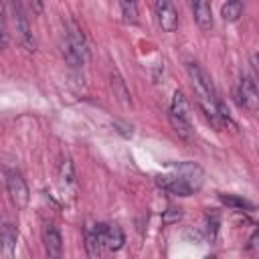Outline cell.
Listing matches in <instances>:
<instances>
[{
	"mask_svg": "<svg viewBox=\"0 0 259 259\" xmlns=\"http://www.w3.org/2000/svg\"><path fill=\"white\" fill-rule=\"evenodd\" d=\"M63 55H65L67 65L73 67V69L81 67V65L87 61V57H89V49H87L85 34H83L81 26H79L75 20H69V22H67V38H65Z\"/></svg>",
	"mask_w": 259,
	"mask_h": 259,
	"instance_id": "1",
	"label": "cell"
},
{
	"mask_svg": "<svg viewBox=\"0 0 259 259\" xmlns=\"http://www.w3.org/2000/svg\"><path fill=\"white\" fill-rule=\"evenodd\" d=\"M168 119L172 130L186 142H190L194 138V130H192V119H190V105L184 97L182 91H174L172 95V103H170V111H168Z\"/></svg>",
	"mask_w": 259,
	"mask_h": 259,
	"instance_id": "2",
	"label": "cell"
},
{
	"mask_svg": "<svg viewBox=\"0 0 259 259\" xmlns=\"http://www.w3.org/2000/svg\"><path fill=\"white\" fill-rule=\"evenodd\" d=\"M6 192L16 208H26V204L30 200V192H28L26 180L22 178V174L18 170L6 172Z\"/></svg>",
	"mask_w": 259,
	"mask_h": 259,
	"instance_id": "3",
	"label": "cell"
},
{
	"mask_svg": "<svg viewBox=\"0 0 259 259\" xmlns=\"http://www.w3.org/2000/svg\"><path fill=\"white\" fill-rule=\"evenodd\" d=\"M186 71L192 79V85L196 89V95L198 97H204V99H210V101H217V91H214V85H212V79L210 75L194 61H190L186 65Z\"/></svg>",
	"mask_w": 259,
	"mask_h": 259,
	"instance_id": "4",
	"label": "cell"
},
{
	"mask_svg": "<svg viewBox=\"0 0 259 259\" xmlns=\"http://www.w3.org/2000/svg\"><path fill=\"white\" fill-rule=\"evenodd\" d=\"M237 101L241 107H245L247 111L255 113L257 105H259V93H257V85H255V77L243 75L237 87Z\"/></svg>",
	"mask_w": 259,
	"mask_h": 259,
	"instance_id": "5",
	"label": "cell"
},
{
	"mask_svg": "<svg viewBox=\"0 0 259 259\" xmlns=\"http://www.w3.org/2000/svg\"><path fill=\"white\" fill-rule=\"evenodd\" d=\"M12 14H14V26H16V34H18L20 42L26 47V51H34L36 42H34V36L30 32L28 16L24 14V8L20 6L18 0H12Z\"/></svg>",
	"mask_w": 259,
	"mask_h": 259,
	"instance_id": "6",
	"label": "cell"
},
{
	"mask_svg": "<svg viewBox=\"0 0 259 259\" xmlns=\"http://www.w3.org/2000/svg\"><path fill=\"white\" fill-rule=\"evenodd\" d=\"M95 233L103 245V249L107 251H119L125 243V237H123V231L117 227V225H105V223H99L95 225Z\"/></svg>",
	"mask_w": 259,
	"mask_h": 259,
	"instance_id": "7",
	"label": "cell"
},
{
	"mask_svg": "<svg viewBox=\"0 0 259 259\" xmlns=\"http://www.w3.org/2000/svg\"><path fill=\"white\" fill-rule=\"evenodd\" d=\"M170 168H172L174 174H176L178 178H182L192 190H198V188L202 186L204 174H202V168H200L198 164H194V162H178V164H170Z\"/></svg>",
	"mask_w": 259,
	"mask_h": 259,
	"instance_id": "8",
	"label": "cell"
},
{
	"mask_svg": "<svg viewBox=\"0 0 259 259\" xmlns=\"http://www.w3.org/2000/svg\"><path fill=\"white\" fill-rule=\"evenodd\" d=\"M156 16L158 24L162 26L164 32H174L178 28V10L170 0H158L156 2Z\"/></svg>",
	"mask_w": 259,
	"mask_h": 259,
	"instance_id": "9",
	"label": "cell"
},
{
	"mask_svg": "<svg viewBox=\"0 0 259 259\" xmlns=\"http://www.w3.org/2000/svg\"><path fill=\"white\" fill-rule=\"evenodd\" d=\"M194 20L198 24L200 30H210L212 28V10H210V2L208 0H188Z\"/></svg>",
	"mask_w": 259,
	"mask_h": 259,
	"instance_id": "10",
	"label": "cell"
},
{
	"mask_svg": "<svg viewBox=\"0 0 259 259\" xmlns=\"http://www.w3.org/2000/svg\"><path fill=\"white\" fill-rule=\"evenodd\" d=\"M42 241H45V251L49 257H61L63 253V237L55 225H47L42 231Z\"/></svg>",
	"mask_w": 259,
	"mask_h": 259,
	"instance_id": "11",
	"label": "cell"
},
{
	"mask_svg": "<svg viewBox=\"0 0 259 259\" xmlns=\"http://www.w3.org/2000/svg\"><path fill=\"white\" fill-rule=\"evenodd\" d=\"M158 184L166 190V192H170V194H174V196H190L194 190L182 180V178H178L176 174H170V176H158Z\"/></svg>",
	"mask_w": 259,
	"mask_h": 259,
	"instance_id": "12",
	"label": "cell"
},
{
	"mask_svg": "<svg viewBox=\"0 0 259 259\" xmlns=\"http://www.w3.org/2000/svg\"><path fill=\"white\" fill-rule=\"evenodd\" d=\"M16 241H18V229L12 225V223H4L0 227V247L6 255H10L16 247Z\"/></svg>",
	"mask_w": 259,
	"mask_h": 259,
	"instance_id": "13",
	"label": "cell"
},
{
	"mask_svg": "<svg viewBox=\"0 0 259 259\" xmlns=\"http://www.w3.org/2000/svg\"><path fill=\"white\" fill-rule=\"evenodd\" d=\"M109 85H111L113 97H115L123 107H130V105H132V97H130V89L125 87V81H123L117 73H111V77H109Z\"/></svg>",
	"mask_w": 259,
	"mask_h": 259,
	"instance_id": "14",
	"label": "cell"
},
{
	"mask_svg": "<svg viewBox=\"0 0 259 259\" xmlns=\"http://www.w3.org/2000/svg\"><path fill=\"white\" fill-rule=\"evenodd\" d=\"M243 14V0H227L221 8V16L227 22H237Z\"/></svg>",
	"mask_w": 259,
	"mask_h": 259,
	"instance_id": "15",
	"label": "cell"
},
{
	"mask_svg": "<svg viewBox=\"0 0 259 259\" xmlns=\"http://www.w3.org/2000/svg\"><path fill=\"white\" fill-rule=\"evenodd\" d=\"M59 180L63 186H75L77 182V174H75V166L69 158H65L59 166Z\"/></svg>",
	"mask_w": 259,
	"mask_h": 259,
	"instance_id": "16",
	"label": "cell"
},
{
	"mask_svg": "<svg viewBox=\"0 0 259 259\" xmlns=\"http://www.w3.org/2000/svg\"><path fill=\"white\" fill-rule=\"evenodd\" d=\"M101 249H103V245H101V241H99V237L95 233V227L87 229L85 231V251H87V255L89 257H99Z\"/></svg>",
	"mask_w": 259,
	"mask_h": 259,
	"instance_id": "17",
	"label": "cell"
},
{
	"mask_svg": "<svg viewBox=\"0 0 259 259\" xmlns=\"http://www.w3.org/2000/svg\"><path fill=\"white\" fill-rule=\"evenodd\" d=\"M221 200L227 204V206H233V208H239V210H253V202L241 198V196H235V194H221Z\"/></svg>",
	"mask_w": 259,
	"mask_h": 259,
	"instance_id": "18",
	"label": "cell"
},
{
	"mask_svg": "<svg viewBox=\"0 0 259 259\" xmlns=\"http://www.w3.org/2000/svg\"><path fill=\"white\" fill-rule=\"evenodd\" d=\"M119 6H121V12L127 22L138 20V2L136 0H119Z\"/></svg>",
	"mask_w": 259,
	"mask_h": 259,
	"instance_id": "19",
	"label": "cell"
},
{
	"mask_svg": "<svg viewBox=\"0 0 259 259\" xmlns=\"http://www.w3.org/2000/svg\"><path fill=\"white\" fill-rule=\"evenodd\" d=\"M180 219H182V208H176V206H170V208L164 212V217H162L164 225H172V223H178Z\"/></svg>",
	"mask_w": 259,
	"mask_h": 259,
	"instance_id": "20",
	"label": "cell"
},
{
	"mask_svg": "<svg viewBox=\"0 0 259 259\" xmlns=\"http://www.w3.org/2000/svg\"><path fill=\"white\" fill-rule=\"evenodd\" d=\"M28 6H30V10L34 14H42V8H45L42 0H28Z\"/></svg>",
	"mask_w": 259,
	"mask_h": 259,
	"instance_id": "21",
	"label": "cell"
},
{
	"mask_svg": "<svg viewBox=\"0 0 259 259\" xmlns=\"http://www.w3.org/2000/svg\"><path fill=\"white\" fill-rule=\"evenodd\" d=\"M259 231H255L253 235H251V239H249V249L251 251H259Z\"/></svg>",
	"mask_w": 259,
	"mask_h": 259,
	"instance_id": "22",
	"label": "cell"
},
{
	"mask_svg": "<svg viewBox=\"0 0 259 259\" xmlns=\"http://www.w3.org/2000/svg\"><path fill=\"white\" fill-rule=\"evenodd\" d=\"M2 20H4V4L0 0V24H2Z\"/></svg>",
	"mask_w": 259,
	"mask_h": 259,
	"instance_id": "23",
	"label": "cell"
}]
</instances>
